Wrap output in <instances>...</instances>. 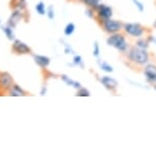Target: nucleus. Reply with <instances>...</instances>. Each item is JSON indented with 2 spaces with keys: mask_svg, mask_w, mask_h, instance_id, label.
Masks as SVG:
<instances>
[{
  "mask_svg": "<svg viewBox=\"0 0 156 157\" xmlns=\"http://www.w3.org/2000/svg\"><path fill=\"white\" fill-rule=\"evenodd\" d=\"M127 57L129 61L137 65H140V66L146 65L149 61V55L146 52V49L140 48L138 46H132L128 50Z\"/></svg>",
  "mask_w": 156,
  "mask_h": 157,
  "instance_id": "obj_1",
  "label": "nucleus"
},
{
  "mask_svg": "<svg viewBox=\"0 0 156 157\" xmlns=\"http://www.w3.org/2000/svg\"><path fill=\"white\" fill-rule=\"evenodd\" d=\"M107 44L110 46L115 47L120 52H125L128 48V43L126 41L125 37L123 36V34L119 33V32L111 34L107 38Z\"/></svg>",
  "mask_w": 156,
  "mask_h": 157,
  "instance_id": "obj_2",
  "label": "nucleus"
},
{
  "mask_svg": "<svg viewBox=\"0 0 156 157\" xmlns=\"http://www.w3.org/2000/svg\"><path fill=\"white\" fill-rule=\"evenodd\" d=\"M122 29L126 34H128L131 37L140 38L145 33V28L139 23H126L123 25Z\"/></svg>",
  "mask_w": 156,
  "mask_h": 157,
  "instance_id": "obj_3",
  "label": "nucleus"
},
{
  "mask_svg": "<svg viewBox=\"0 0 156 157\" xmlns=\"http://www.w3.org/2000/svg\"><path fill=\"white\" fill-rule=\"evenodd\" d=\"M96 10V13H97V21L102 24L104 21L108 20V19H111V17H112V8L110 6H108V5L106 4H99L98 6L95 8Z\"/></svg>",
  "mask_w": 156,
  "mask_h": 157,
  "instance_id": "obj_4",
  "label": "nucleus"
},
{
  "mask_svg": "<svg viewBox=\"0 0 156 157\" xmlns=\"http://www.w3.org/2000/svg\"><path fill=\"white\" fill-rule=\"evenodd\" d=\"M101 26H102V28L104 29V31L107 32L109 34L117 33V32H119L123 27L121 22L112 20V19H108L104 21V22L101 24Z\"/></svg>",
  "mask_w": 156,
  "mask_h": 157,
  "instance_id": "obj_5",
  "label": "nucleus"
},
{
  "mask_svg": "<svg viewBox=\"0 0 156 157\" xmlns=\"http://www.w3.org/2000/svg\"><path fill=\"white\" fill-rule=\"evenodd\" d=\"M13 85V79L10 73H0V88L2 90H8Z\"/></svg>",
  "mask_w": 156,
  "mask_h": 157,
  "instance_id": "obj_6",
  "label": "nucleus"
},
{
  "mask_svg": "<svg viewBox=\"0 0 156 157\" xmlns=\"http://www.w3.org/2000/svg\"><path fill=\"white\" fill-rule=\"evenodd\" d=\"M13 50L17 55H27L31 52V48L27 44L21 40H14L13 44Z\"/></svg>",
  "mask_w": 156,
  "mask_h": 157,
  "instance_id": "obj_7",
  "label": "nucleus"
},
{
  "mask_svg": "<svg viewBox=\"0 0 156 157\" xmlns=\"http://www.w3.org/2000/svg\"><path fill=\"white\" fill-rule=\"evenodd\" d=\"M100 81H101V83L104 85L107 90H111V91H115L117 86H118V82H117L114 78H112V77L103 76Z\"/></svg>",
  "mask_w": 156,
  "mask_h": 157,
  "instance_id": "obj_8",
  "label": "nucleus"
},
{
  "mask_svg": "<svg viewBox=\"0 0 156 157\" xmlns=\"http://www.w3.org/2000/svg\"><path fill=\"white\" fill-rule=\"evenodd\" d=\"M144 75L146 76L147 80L156 81V66L153 64H148L144 69Z\"/></svg>",
  "mask_w": 156,
  "mask_h": 157,
  "instance_id": "obj_9",
  "label": "nucleus"
},
{
  "mask_svg": "<svg viewBox=\"0 0 156 157\" xmlns=\"http://www.w3.org/2000/svg\"><path fill=\"white\" fill-rule=\"evenodd\" d=\"M26 0H11L10 7L13 8V10L20 11L21 13H24L26 11Z\"/></svg>",
  "mask_w": 156,
  "mask_h": 157,
  "instance_id": "obj_10",
  "label": "nucleus"
},
{
  "mask_svg": "<svg viewBox=\"0 0 156 157\" xmlns=\"http://www.w3.org/2000/svg\"><path fill=\"white\" fill-rule=\"evenodd\" d=\"M34 60H35V63H36L39 67L43 68V69H45V68L49 65V63H51L49 58L45 57V56H39V55L34 56Z\"/></svg>",
  "mask_w": 156,
  "mask_h": 157,
  "instance_id": "obj_11",
  "label": "nucleus"
},
{
  "mask_svg": "<svg viewBox=\"0 0 156 157\" xmlns=\"http://www.w3.org/2000/svg\"><path fill=\"white\" fill-rule=\"evenodd\" d=\"M22 17H23V13H21L20 11L13 10V13H11L10 20H8V26H10L11 28H14Z\"/></svg>",
  "mask_w": 156,
  "mask_h": 157,
  "instance_id": "obj_12",
  "label": "nucleus"
},
{
  "mask_svg": "<svg viewBox=\"0 0 156 157\" xmlns=\"http://www.w3.org/2000/svg\"><path fill=\"white\" fill-rule=\"evenodd\" d=\"M10 96H16V97H21V96H25L26 94V93L24 90H22V88H21L19 85L17 84H14L13 83V86H11L10 90Z\"/></svg>",
  "mask_w": 156,
  "mask_h": 157,
  "instance_id": "obj_13",
  "label": "nucleus"
},
{
  "mask_svg": "<svg viewBox=\"0 0 156 157\" xmlns=\"http://www.w3.org/2000/svg\"><path fill=\"white\" fill-rule=\"evenodd\" d=\"M62 79L66 82L67 84L68 85H71V86H73V87H75V88H80L81 87V85H80V83L79 82H77V81H74V80H72L71 78H69L68 76H66V75H62Z\"/></svg>",
  "mask_w": 156,
  "mask_h": 157,
  "instance_id": "obj_14",
  "label": "nucleus"
},
{
  "mask_svg": "<svg viewBox=\"0 0 156 157\" xmlns=\"http://www.w3.org/2000/svg\"><path fill=\"white\" fill-rule=\"evenodd\" d=\"M74 31H75V25L73 23L67 24V26L64 29V33H65V35H67V36L72 35L73 33H74Z\"/></svg>",
  "mask_w": 156,
  "mask_h": 157,
  "instance_id": "obj_15",
  "label": "nucleus"
},
{
  "mask_svg": "<svg viewBox=\"0 0 156 157\" xmlns=\"http://www.w3.org/2000/svg\"><path fill=\"white\" fill-rule=\"evenodd\" d=\"M149 43L150 42L147 39H144V38L140 37V39L137 41L136 46L140 47V48H143V49H147L149 47Z\"/></svg>",
  "mask_w": 156,
  "mask_h": 157,
  "instance_id": "obj_16",
  "label": "nucleus"
},
{
  "mask_svg": "<svg viewBox=\"0 0 156 157\" xmlns=\"http://www.w3.org/2000/svg\"><path fill=\"white\" fill-rule=\"evenodd\" d=\"M100 1H101V0H82V2H83L85 5H87V6L90 8H93V10L100 4Z\"/></svg>",
  "mask_w": 156,
  "mask_h": 157,
  "instance_id": "obj_17",
  "label": "nucleus"
},
{
  "mask_svg": "<svg viewBox=\"0 0 156 157\" xmlns=\"http://www.w3.org/2000/svg\"><path fill=\"white\" fill-rule=\"evenodd\" d=\"M99 64H100V67H101V69L103 71L108 72V73L113 72V67L111 66V65H109L108 63H106V62H101V63H99Z\"/></svg>",
  "mask_w": 156,
  "mask_h": 157,
  "instance_id": "obj_18",
  "label": "nucleus"
},
{
  "mask_svg": "<svg viewBox=\"0 0 156 157\" xmlns=\"http://www.w3.org/2000/svg\"><path fill=\"white\" fill-rule=\"evenodd\" d=\"M35 8H36V10H37V13H39V14H45L46 13V10H45V5H44V3L42 1H40L39 3H37L36 4V6H35Z\"/></svg>",
  "mask_w": 156,
  "mask_h": 157,
  "instance_id": "obj_19",
  "label": "nucleus"
},
{
  "mask_svg": "<svg viewBox=\"0 0 156 157\" xmlns=\"http://www.w3.org/2000/svg\"><path fill=\"white\" fill-rule=\"evenodd\" d=\"M3 32L5 33V35L7 36V38L10 40H13L14 38V35H13V28L10 26H6L4 29H3Z\"/></svg>",
  "mask_w": 156,
  "mask_h": 157,
  "instance_id": "obj_20",
  "label": "nucleus"
},
{
  "mask_svg": "<svg viewBox=\"0 0 156 157\" xmlns=\"http://www.w3.org/2000/svg\"><path fill=\"white\" fill-rule=\"evenodd\" d=\"M73 63H74V65H76V66L83 68V62H82V58L80 56H75V57L73 58Z\"/></svg>",
  "mask_w": 156,
  "mask_h": 157,
  "instance_id": "obj_21",
  "label": "nucleus"
},
{
  "mask_svg": "<svg viewBox=\"0 0 156 157\" xmlns=\"http://www.w3.org/2000/svg\"><path fill=\"white\" fill-rule=\"evenodd\" d=\"M77 96L88 97V96H90V94H89V91H88V90H86V88H84V87H80V88H78Z\"/></svg>",
  "mask_w": 156,
  "mask_h": 157,
  "instance_id": "obj_22",
  "label": "nucleus"
},
{
  "mask_svg": "<svg viewBox=\"0 0 156 157\" xmlns=\"http://www.w3.org/2000/svg\"><path fill=\"white\" fill-rule=\"evenodd\" d=\"M46 14H48V19H51V20H52L55 17V10H54V6H52V5H49L48 10L46 11Z\"/></svg>",
  "mask_w": 156,
  "mask_h": 157,
  "instance_id": "obj_23",
  "label": "nucleus"
},
{
  "mask_svg": "<svg viewBox=\"0 0 156 157\" xmlns=\"http://www.w3.org/2000/svg\"><path fill=\"white\" fill-rule=\"evenodd\" d=\"M93 54L97 58H98L99 55H100V45H99L98 41H96V42L93 43Z\"/></svg>",
  "mask_w": 156,
  "mask_h": 157,
  "instance_id": "obj_24",
  "label": "nucleus"
},
{
  "mask_svg": "<svg viewBox=\"0 0 156 157\" xmlns=\"http://www.w3.org/2000/svg\"><path fill=\"white\" fill-rule=\"evenodd\" d=\"M132 2H134V4L137 6V8L139 10L140 13H143L144 11V4L142 3V2H140L139 0H132Z\"/></svg>",
  "mask_w": 156,
  "mask_h": 157,
  "instance_id": "obj_25",
  "label": "nucleus"
},
{
  "mask_svg": "<svg viewBox=\"0 0 156 157\" xmlns=\"http://www.w3.org/2000/svg\"><path fill=\"white\" fill-rule=\"evenodd\" d=\"M85 14H86L88 17H95V10L89 7L88 10H86V11H85Z\"/></svg>",
  "mask_w": 156,
  "mask_h": 157,
  "instance_id": "obj_26",
  "label": "nucleus"
},
{
  "mask_svg": "<svg viewBox=\"0 0 156 157\" xmlns=\"http://www.w3.org/2000/svg\"><path fill=\"white\" fill-rule=\"evenodd\" d=\"M147 40H148L149 42H152V43L156 44V38L154 36H152V35H149L148 38H147Z\"/></svg>",
  "mask_w": 156,
  "mask_h": 157,
  "instance_id": "obj_27",
  "label": "nucleus"
},
{
  "mask_svg": "<svg viewBox=\"0 0 156 157\" xmlns=\"http://www.w3.org/2000/svg\"><path fill=\"white\" fill-rule=\"evenodd\" d=\"M65 52H66V54H73V50H72V48L69 45H66V49H65Z\"/></svg>",
  "mask_w": 156,
  "mask_h": 157,
  "instance_id": "obj_28",
  "label": "nucleus"
},
{
  "mask_svg": "<svg viewBox=\"0 0 156 157\" xmlns=\"http://www.w3.org/2000/svg\"><path fill=\"white\" fill-rule=\"evenodd\" d=\"M45 93H46V88H45V87H43V88H42V91H41V94L43 96V94H45Z\"/></svg>",
  "mask_w": 156,
  "mask_h": 157,
  "instance_id": "obj_29",
  "label": "nucleus"
},
{
  "mask_svg": "<svg viewBox=\"0 0 156 157\" xmlns=\"http://www.w3.org/2000/svg\"><path fill=\"white\" fill-rule=\"evenodd\" d=\"M153 27H154V28L156 29V20H155V22H154V24H153Z\"/></svg>",
  "mask_w": 156,
  "mask_h": 157,
  "instance_id": "obj_30",
  "label": "nucleus"
},
{
  "mask_svg": "<svg viewBox=\"0 0 156 157\" xmlns=\"http://www.w3.org/2000/svg\"><path fill=\"white\" fill-rule=\"evenodd\" d=\"M154 88H155V90H156V85H155V86H154Z\"/></svg>",
  "mask_w": 156,
  "mask_h": 157,
  "instance_id": "obj_31",
  "label": "nucleus"
}]
</instances>
